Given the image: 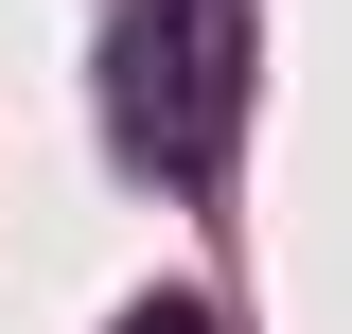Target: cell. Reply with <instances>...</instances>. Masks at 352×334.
<instances>
[{"label": "cell", "instance_id": "6da1fadb", "mask_svg": "<svg viewBox=\"0 0 352 334\" xmlns=\"http://www.w3.org/2000/svg\"><path fill=\"white\" fill-rule=\"evenodd\" d=\"M106 124L141 176H212L247 124V0H124L106 36Z\"/></svg>", "mask_w": 352, "mask_h": 334}, {"label": "cell", "instance_id": "7a4b0ae2", "mask_svg": "<svg viewBox=\"0 0 352 334\" xmlns=\"http://www.w3.org/2000/svg\"><path fill=\"white\" fill-rule=\"evenodd\" d=\"M124 334H212V317H194V299H141V317H124Z\"/></svg>", "mask_w": 352, "mask_h": 334}]
</instances>
